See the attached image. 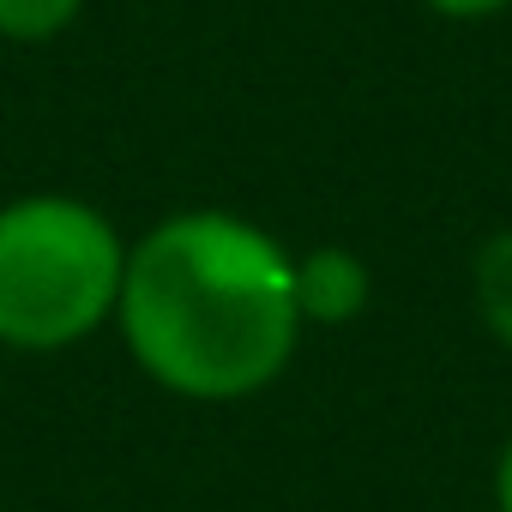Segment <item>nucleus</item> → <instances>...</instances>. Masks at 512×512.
<instances>
[{
  "label": "nucleus",
  "mask_w": 512,
  "mask_h": 512,
  "mask_svg": "<svg viewBox=\"0 0 512 512\" xmlns=\"http://www.w3.org/2000/svg\"><path fill=\"white\" fill-rule=\"evenodd\" d=\"M422 7L440 19H500L512 0H422Z\"/></svg>",
  "instance_id": "nucleus-6"
},
{
  "label": "nucleus",
  "mask_w": 512,
  "mask_h": 512,
  "mask_svg": "<svg viewBox=\"0 0 512 512\" xmlns=\"http://www.w3.org/2000/svg\"><path fill=\"white\" fill-rule=\"evenodd\" d=\"M494 512H512V434L494 458Z\"/></svg>",
  "instance_id": "nucleus-7"
},
{
  "label": "nucleus",
  "mask_w": 512,
  "mask_h": 512,
  "mask_svg": "<svg viewBox=\"0 0 512 512\" xmlns=\"http://www.w3.org/2000/svg\"><path fill=\"white\" fill-rule=\"evenodd\" d=\"M470 302L494 344L512 350V229H494L470 260Z\"/></svg>",
  "instance_id": "nucleus-4"
},
{
  "label": "nucleus",
  "mask_w": 512,
  "mask_h": 512,
  "mask_svg": "<svg viewBox=\"0 0 512 512\" xmlns=\"http://www.w3.org/2000/svg\"><path fill=\"white\" fill-rule=\"evenodd\" d=\"M127 278L121 229L73 193L0 205V344L67 350L115 320Z\"/></svg>",
  "instance_id": "nucleus-2"
},
{
  "label": "nucleus",
  "mask_w": 512,
  "mask_h": 512,
  "mask_svg": "<svg viewBox=\"0 0 512 512\" xmlns=\"http://www.w3.org/2000/svg\"><path fill=\"white\" fill-rule=\"evenodd\" d=\"M79 13H85V0H0V37L7 43H55Z\"/></svg>",
  "instance_id": "nucleus-5"
},
{
  "label": "nucleus",
  "mask_w": 512,
  "mask_h": 512,
  "mask_svg": "<svg viewBox=\"0 0 512 512\" xmlns=\"http://www.w3.org/2000/svg\"><path fill=\"white\" fill-rule=\"evenodd\" d=\"M374 302V272L356 247H308L296 253V314L302 326H350Z\"/></svg>",
  "instance_id": "nucleus-3"
},
{
  "label": "nucleus",
  "mask_w": 512,
  "mask_h": 512,
  "mask_svg": "<svg viewBox=\"0 0 512 512\" xmlns=\"http://www.w3.org/2000/svg\"><path fill=\"white\" fill-rule=\"evenodd\" d=\"M115 326L175 398L235 404L266 392L302 350L296 260L235 211H175L127 247Z\"/></svg>",
  "instance_id": "nucleus-1"
}]
</instances>
